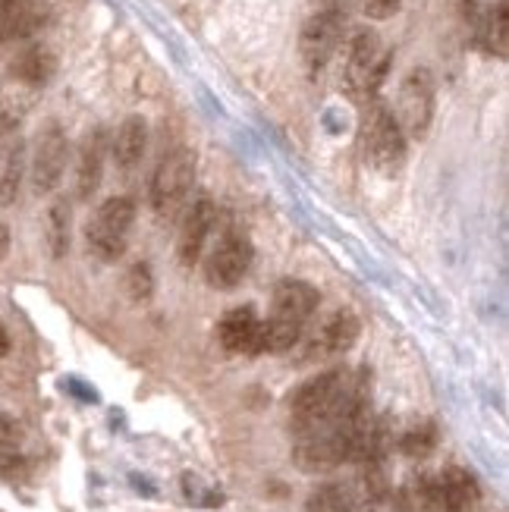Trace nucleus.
I'll use <instances>...</instances> for the list:
<instances>
[{
	"mask_svg": "<svg viewBox=\"0 0 509 512\" xmlns=\"http://www.w3.org/2000/svg\"><path fill=\"white\" fill-rule=\"evenodd\" d=\"M321 305V293L305 280H280L274 286V305L271 318L261 321L258 337V355L261 352H290L299 340L308 318L315 315Z\"/></svg>",
	"mask_w": 509,
	"mask_h": 512,
	"instance_id": "nucleus-1",
	"label": "nucleus"
},
{
	"mask_svg": "<svg viewBox=\"0 0 509 512\" xmlns=\"http://www.w3.org/2000/svg\"><path fill=\"white\" fill-rule=\"evenodd\" d=\"M132 224H136V202L126 195L107 198V202L98 205L95 217L88 220V230H85L88 252L104 264H114L126 252Z\"/></svg>",
	"mask_w": 509,
	"mask_h": 512,
	"instance_id": "nucleus-2",
	"label": "nucleus"
},
{
	"mask_svg": "<svg viewBox=\"0 0 509 512\" xmlns=\"http://www.w3.org/2000/svg\"><path fill=\"white\" fill-rule=\"evenodd\" d=\"M437 107V82L428 66H412L400 82L396 95V120H400L406 139H425L434 123Z\"/></svg>",
	"mask_w": 509,
	"mask_h": 512,
	"instance_id": "nucleus-3",
	"label": "nucleus"
},
{
	"mask_svg": "<svg viewBox=\"0 0 509 512\" xmlns=\"http://www.w3.org/2000/svg\"><path fill=\"white\" fill-rule=\"evenodd\" d=\"M365 158L384 176H393L406 164V132L393 110L381 101H374L365 120Z\"/></svg>",
	"mask_w": 509,
	"mask_h": 512,
	"instance_id": "nucleus-4",
	"label": "nucleus"
},
{
	"mask_svg": "<svg viewBox=\"0 0 509 512\" xmlns=\"http://www.w3.org/2000/svg\"><path fill=\"white\" fill-rule=\"evenodd\" d=\"M195 183V154L189 148H173L158 161L151 173V208L158 217H173L186 202V195Z\"/></svg>",
	"mask_w": 509,
	"mask_h": 512,
	"instance_id": "nucleus-5",
	"label": "nucleus"
},
{
	"mask_svg": "<svg viewBox=\"0 0 509 512\" xmlns=\"http://www.w3.org/2000/svg\"><path fill=\"white\" fill-rule=\"evenodd\" d=\"M343 26H346V13L343 7H324L315 16L305 19V26L299 32V54L308 73H321L330 63V57L337 54L340 38H343Z\"/></svg>",
	"mask_w": 509,
	"mask_h": 512,
	"instance_id": "nucleus-6",
	"label": "nucleus"
},
{
	"mask_svg": "<svg viewBox=\"0 0 509 512\" xmlns=\"http://www.w3.org/2000/svg\"><path fill=\"white\" fill-rule=\"evenodd\" d=\"M66 161H70V139H66V132L57 123L44 126L38 132L32 154V189L38 195H51L63 180Z\"/></svg>",
	"mask_w": 509,
	"mask_h": 512,
	"instance_id": "nucleus-7",
	"label": "nucleus"
},
{
	"mask_svg": "<svg viewBox=\"0 0 509 512\" xmlns=\"http://www.w3.org/2000/svg\"><path fill=\"white\" fill-rule=\"evenodd\" d=\"M252 242L242 233H227L217 242V249L211 252L205 264V277L214 289H233L246 280L249 267H252Z\"/></svg>",
	"mask_w": 509,
	"mask_h": 512,
	"instance_id": "nucleus-8",
	"label": "nucleus"
},
{
	"mask_svg": "<svg viewBox=\"0 0 509 512\" xmlns=\"http://www.w3.org/2000/svg\"><path fill=\"white\" fill-rule=\"evenodd\" d=\"M381 57V38L374 29H356L346 41V66H343V88L352 101L365 98V79L374 60Z\"/></svg>",
	"mask_w": 509,
	"mask_h": 512,
	"instance_id": "nucleus-9",
	"label": "nucleus"
},
{
	"mask_svg": "<svg viewBox=\"0 0 509 512\" xmlns=\"http://www.w3.org/2000/svg\"><path fill=\"white\" fill-rule=\"evenodd\" d=\"M359 333H362L359 318L352 315L349 308H340L312 333V340L305 346V355L308 359H334V355H343L356 346Z\"/></svg>",
	"mask_w": 509,
	"mask_h": 512,
	"instance_id": "nucleus-10",
	"label": "nucleus"
},
{
	"mask_svg": "<svg viewBox=\"0 0 509 512\" xmlns=\"http://www.w3.org/2000/svg\"><path fill=\"white\" fill-rule=\"evenodd\" d=\"M220 346L227 352H242V355H258V337H261V318L252 305L230 308L217 324Z\"/></svg>",
	"mask_w": 509,
	"mask_h": 512,
	"instance_id": "nucleus-11",
	"label": "nucleus"
},
{
	"mask_svg": "<svg viewBox=\"0 0 509 512\" xmlns=\"http://www.w3.org/2000/svg\"><path fill=\"white\" fill-rule=\"evenodd\" d=\"M214 220H217V211L208 198H202V202H195L189 208L180 227V239H176V258H180L183 267H195V261L202 258V249L214 230Z\"/></svg>",
	"mask_w": 509,
	"mask_h": 512,
	"instance_id": "nucleus-12",
	"label": "nucleus"
},
{
	"mask_svg": "<svg viewBox=\"0 0 509 512\" xmlns=\"http://www.w3.org/2000/svg\"><path fill=\"white\" fill-rule=\"evenodd\" d=\"M104 154H107L104 129L88 132L79 148V161H76V195L79 198H92L98 192L101 176H104Z\"/></svg>",
	"mask_w": 509,
	"mask_h": 512,
	"instance_id": "nucleus-13",
	"label": "nucleus"
},
{
	"mask_svg": "<svg viewBox=\"0 0 509 512\" xmlns=\"http://www.w3.org/2000/svg\"><path fill=\"white\" fill-rule=\"evenodd\" d=\"M437 481H440V512H475L481 491L472 472L450 465Z\"/></svg>",
	"mask_w": 509,
	"mask_h": 512,
	"instance_id": "nucleus-14",
	"label": "nucleus"
},
{
	"mask_svg": "<svg viewBox=\"0 0 509 512\" xmlns=\"http://www.w3.org/2000/svg\"><path fill=\"white\" fill-rule=\"evenodd\" d=\"M10 76L29 88H44L57 76V57L44 44H32V48L16 54V60L10 63Z\"/></svg>",
	"mask_w": 509,
	"mask_h": 512,
	"instance_id": "nucleus-15",
	"label": "nucleus"
},
{
	"mask_svg": "<svg viewBox=\"0 0 509 512\" xmlns=\"http://www.w3.org/2000/svg\"><path fill=\"white\" fill-rule=\"evenodd\" d=\"M145 148H148V123L145 117H126L117 129L114 142H110V154H114L117 167L132 170L142 158H145Z\"/></svg>",
	"mask_w": 509,
	"mask_h": 512,
	"instance_id": "nucleus-16",
	"label": "nucleus"
},
{
	"mask_svg": "<svg viewBox=\"0 0 509 512\" xmlns=\"http://www.w3.org/2000/svg\"><path fill=\"white\" fill-rule=\"evenodd\" d=\"M478 41L484 44V51H488L491 57L506 60V44H509V10H506V0H497V4L481 16Z\"/></svg>",
	"mask_w": 509,
	"mask_h": 512,
	"instance_id": "nucleus-17",
	"label": "nucleus"
},
{
	"mask_svg": "<svg viewBox=\"0 0 509 512\" xmlns=\"http://www.w3.org/2000/svg\"><path fill=\"white\" fill-rule=\"evenodd\" d=\"M70 233H73V208L66 198H54L48 208V246L54 258L70 252Z\"/></svg>",
	"mask_w": 509,
	"mask_h": 512,
	"instance_id": "nucleus-18",
	"label": "nucleus"
},
{
	"mask_svg": "<svg viewBox=\"0 0 509 512\" xmlns=\"http://www.w3.org/2000/svg\"><path fill=\"white\" fill-rule=\"evenodd\" d=\"M437 425L434 421H418V425H412L409 431H403L400 437V453L409 456V459H428L434 450H437Z\"/></svg>",
	"mask_w": 509,
	"mask_h": 512,
	"instance_id": "nucleus-19",
	"label": "nucleus"
},
{
	"mask_svg": "<svg viewBox=\"0 0 509 512\" xmlns=\"http://www.w3.org/2000/svg\"><path fill=\"white\" fill-rule=\"evenodd\" d=\"M123 289L132 302H148L154 296V274L148 261H136L129 264V271L123 277Z\"/></svg>",
	"mask_w": 509,
	"mask_h": 512,
	"instance_id": "nucleus-20",
	"label": "nucleus"
},
{
	"mask_svg": "<svg viewBox=\"0 0 509 512\" xmlns=\"http://www.w3.org/2000/svg\"><path fill=\"white\" fill-rule=\"evenodd\" d=\"M19 180H22V148L16 145L4 158V164H0V205H13Z\"/></svg>",
	"mask_w": 509,
	"mask_h": 512,
	"instance_id": "nucleus-21",
	"label": "nucleus"
},
{
	"mask_svg": "<svg viewBox=\"0 0 509 512\" xmlns=\"http://www.w3.org/2000/svg\"><path fill=\"white\" fill-rule=\"evenodd\" d=\"M390 66H393V54H390V51H387V54H381L378 60H374V66L368 70V79H365V98H368V101L378 98V92H381L384 82H387Z\"/></svg>",
	"mask_w": 509,
	"mask_h": 512,
	"instance_id": "nucleus-22",
	"label": "nucleus"
},
{
	"mask_svg": "<svg viewBox=\"0 0 509 512\" xmlns=\"http://www.w3.org/2000/svg\"><path fill=\"white\" fill-rule=\"evenodd\" d=\"M26 469H29V465L16 453V447H0V475L22 478V475H26Z\"/></svg>",
	"mask_w": 509,
	"mask_h": 512,
	"instance_id": "nucleus-23",
	"label": "nucleus"
},
{
	"mask_svg": "<svg viewBox=\"0 0 509 512\" xmlns=\"http://www.w3.org/2000/svg\"><path fill=\"white\" fill-rule=\"evenodd\" d=\"M400 10H403V0H365V16L374 22L393 19Z\"/></svg>",
	"mask_w": 509,
	"mask_h": 512,
	"instance_id": "nucleus-24",
	"label": "nucleus"
},
{
	"mask_svg": "<svg viewBox=\"0 0 509 512\" xmlns=\"http://www.w3.org/2000/svg\"><path fill=\"white\" fill-rule=\"evenodd\" d=\"M19 440H22L19 421H16V418H10L7 412H0V447H16Z\"/></svg>",
	"mask_w": 509,
	"mask_h": 512,
	"instance_id": "nucleus-25",
	"label": "nucleus"
},
{
	"mask_svg": "<svg viewBox=\"0 0 509 512\" xmlns=\"http://www.w3.org/2000/svg\"><path fill=\"white\" fill-rule=\"evenodd\" d=\"M16 123H19V110L4 95H0V136L10 132V129H16Z\"/></svg>",
	"mask_w": 509,
	"mask_h": 512,
	"instance_id": "nucleus-26",
	"label": "nucleus"
},
{
	"mask_svg": "<svg viewBox=\"0 0 509 512\" xmlns=\"http://www.w3.org/2000/svg\"><path fill=\"white\" fill-rule=\"evenodd\" d=\"M10 255V230L0 224V261Z\"/></svg>",
	"mask_w": 509,
	"mask_h": 512,
	"instance_id": "nucleus-27",
	"label": "nucleus"
},
{
	"mask_svg": "<svg viewBox=\"0 0 509 512\" xmlns=\"http://www.w3.org/2000/svg\"><path fill=\"white\" fill-rule=\"evenodd\" d=\"M462 16L475 22V16H478V0H462Z\"/></svg>",
	"mask_w": 509,
	"mask_h": 512,
	"instance_id": "nucleus-28",
	"label": "nucleus"
},
{
	"mask_svg": "<svg viewBox=\"0 0 509 512\" xmlns=\"http://www.w3.org/2000/svg\"><path fill=\"white\" fill-rule=\"evenodd\" d=\"M7 352H10V337H7L4 324H0V355H7Z\"/></svg>",
	"mask_w": 509,
	"mask_h": 512,
	"instance_id": "nucleus-29",
	"label": "nucleus"
},
{
	"mask_svg": "<svg viewBox=\"0 0 509 512\" xmlns=\"http://www.w3.org/2000/svg\"><path fill=\"white\" fill-rule=\"evenodd\" d=\"M324 7H343V0H324Z\"/></svg>",
	"mask_w": 509,
	"mask_h": 512,
	"instance_id": "nucleus-30",
	"label": "nucleus"
},
{
	"mask_svg": "<svg viewBox=\"0 0 509 512\" xmlns=\"http://www.w3.org/2000/svg\"><path fill=\"white\" fill-rule=\"evenodd\" d=\"M10 4H13V0H0V13H4V10H7Z\"/></svg>",
	"mask_w": 509,
	"mask_h": 512,
	"instance_id": "nucleus-31",
	"label": "nucleus"
}]
</instances>
